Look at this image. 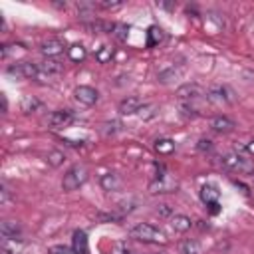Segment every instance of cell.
<instances>
[{"mask_svg": "<svg viewBox=\"0 0 254 254\" xmlns=\"http://www.w3.org/2000/svg\"><path fill=\"white\" fill-rule=\"evenodd\" d=\"M129 236L139 240V242H149V244H165L167 236L163 230H159L157 226L149 224V222H139L129 230Z\"/></svg>", "mask_w": 254, "mask_h": 254, "instance_id": "1", "label": "cell"}, {"mask_svg": "<svg viewBox=\"0 0 254 254\" xmlns=\"http://www.w3.org/2000/svg\"><path fill=\"white\" fill-rule=\"evenodd\" d=\"M8 73H10V75H16V77H24V79H40V81L50 79L48 75L42 73L40 65H38V64H32V62H18V64H12V65L8 67Z\"/></svg>", "mask_w": 254, "mask_h": 254, "instance_id": "2", "label": "cell"}, {"mask_svg": "<svg viewBox=\"0 0 254 254\" xmlns=\"http://www.w3.org/2000/svg\"><path fill=\"white\" fill-rule=\"evenodd\" d=\"M87 179V169L81 167V165H73L71 169L65 171L64 179H62V189L65 192H71V190H77Z\"/></svg>", "mask_w": 254, "mask_h": 254, "instance_id": "3", "label": "cell"}, {"mask_svg": "<svg viewBox=\"0 0 254 254\" xmlns=\"http://www.w3.org/2000/svg\"><path fill=\"white\" fill-rule=\"evenodd\" d=\"M222 165L228 171H236V173H252L254 171V163L252 159H246L240 153H228L222 157Z\"/></svg>", "mask_w": 254, "mask_h": 254, "instance_id": "4", "label": "cell"}, {"mask_svg": "<svg viewBox=\"0 0 254 254\" xmlns=\"http://www.w3.org/2000/svg\"><path fill=\"white\" fill-rule=\"evenodd\" d=\"M206 99L216 105H230V103H234V93L226 85H214L206 91Z\"/></svg>", "mask_w": 254, "mask_h": 254, "instance_id": "5", "label": "cell"}, {"mask_svg": "<svg viewBox=\"0 0 254 254\" xmlns=\"http://www.w3.org/2000/svg\"><path fill=\"white\" fill-rule=\"evenodd\" d=\"M73 97H75L81 105L91 107V105H95V103H97L99 93H97V89H95V87H91V85H77V87L73 89Z\"/></svg>", "mask_w": 254, "mask_h": 254, "instance_id": "6", "label": "cell"}, {"mask_svg": "<svg viewBox=\"0 0 254 254\" xmlns=\"http://www.w3.org/2000/svg\"><path fill=\"white\" fill-rule=\"evenodd\" d=\"M71 121H73V113H71L69 109H56V111H52L50 117H48V125H50L52 129H62V127L69 125Z\"/></svg>", "mask_w": 254, "mask_h": 254, "instance_id": "7", "label": "cell"}, {"mask_svg": "<svg viewBox=\"0 0 254 254\" xmlns=\"http://www.w3.org/2000/svg\"><path fill=\"white\" fill-rule=\"evenodd\" d=\"M64 42L62 40H58V38H50V40H46L42 46H40V52H42V56L46 58V60H54V58H58V56H62L64 54Z\"/></svg>", "mask_w": 254, "mask_h": 254, "instance_id": "8", "label": "cell"}, {"mask_svg": "<svg viewBox=\"0 0 254 254\" xmlns=\"http://www.w3.org/2000/svg\"><path fill=\"white\" fill-rule=\"evenodd\" d=\"M141 107H143V101L137 95H129V97L121 99L119 105H117V109H119L121 115H135V113H139Z\"/></svg>", "mask_w": 254, "mask_h": 254, "instance_id": "9", "label": "cell"}, {"mask_svg": "<svg viewBox=\"0 0 254 254\" xmlns=\"http://www.w3.org/2000/svg\"><path fill=\"white\" fill-rule=\"evenodd\" d=\"M177 189V183L169 177V175H163L159 179H155L151 185H149V190L151 192H173Z\"/></svg>", "mask_w": 254, "mask_h": 254, "instance_id": "10", "label": "cell"}, {"mask_svg": "<svg viewBox=\"0 0 254 254\" xmlns=\"http://www.w3.org/2000/svg\"><path fill=\"white\" fill-rule=\"evenodd\" d=\"M218 198H220V190L216 185H202L200 187V200L206 204V206H212V204H218Z\"/></svg>", "mask_w": 254, "mask_h": 254, "instance_id": "11", "label": "cell"}, {"mask_svg": "<svg viewBox=\"0 0 254 254\" xmlns=\"http://www.w3.org/2000/svg\"><path fill=\"white\" fill-rule=\"evenodd\" d=\"M177 95H179V99L190 103L192 99H196V97L202 95V87L196 85V83H185V85H181V87L177 89Z\"/></svg>", "mask_w": 254, "mask_h": 254, "instance_id": "12", "label": "cell"}, {"mask_svg": "<svg viewBox=\"0 0 254 254\" xmlns=\"http://www.w3.org/2000/svg\"><path fill=\"white\" fill-rule=\"evenodd\" d=\"M0 232L4 238H16L22 240V226L18 220H2L0 222Z\"/></svg>", "mask_w": 254, "mask_h": 254, "instance_id": "13", "label": "cell"}, {"mask_svg": "<svg viewBox=\"0 0 254 254\" xmlns=\"http://www.w3.org/2000/svg\"><path fill=\"white\" fill-rule=\"evenodd\" d=\"M71 248L75 250V254H89V240H87V234L83 230H75L73 232Z\"/></svg>", "mask_w": 254, "mask_h": 254, "instance_id": "14", "label": "cell"}, {"mask_svg": "<svg viewBox=\"0 0 254 254\" xmlns=\"http://www.w3.org/2000/svg\"><path fill=\"white\" fill-rule=\"evenodd\" d=\"M210 127H212L216 133H230V131H234L236 123H234L230 117H226V115H216V117L210 121Z\"/></svg>", "mask_w": 254, "mask_h": 254, "instance_id": "15", "label": "cell"}, {"mask_svg": "<svg viewBox=\"0 0 254 254\" xmlns=\"http://www.w3.org/2000/svg\"><path fill=\"white\" fill-rule=\"evenodd\" d=\"M99 185L103 190H119L121 189V177L117 173H103L99 177Z\"/></svg>", "mask_w": 254, "mask_h": 254, "instance_id": "16", "label": "cell"}, {"mask_svg": "<svg viewBox=\"0 0 254 254\" xmlns=\"http://www.w3.org/2000/svg\"><path fill=\"white\" fill-rule=\"evenodd\" d=\"M40 69H42V73L48 75V77L60 75V73L64 71V64L58 62V60H44V62L40 64Z\"/></svg>", "mask_w": 254, "mask_h": 254, "instance_id": "17", "label": "cell"}, {"mask_svg": "<svg viewBox=\"0 0 254 254\" xmlns=\"http://www.w3.org/2000/svg\"><path fill=\"white\" fill-rule=\"evenodd\" d=\"M171 226L175 232H189L192 226V220L187 214H173L171 216Z\"/></svg>", "mask_w": 254, "mask_h": 254, "instance_id": "18", "label": "cell"}, {"mask_svg": "<svg viewBox=\"0 0 254 254\" xmlns=\"http://www.w3.org/2000/svg\"><path fill=\"white\" fill-rule=\"evenodd\" d=\"M22 240L16 238H2V252L4 254H22Z\"/></svg>", "mask_w": 254, "mask_h": 254, "instance_id": "19", "label": "cell"}, {"mask_svg": "<svg viewBox=\"0 0 254 254\" xmlns=\"http://www.w3.org/2000/svg\"><path fill=\"white\" fill-rule=\"evenodd\" d=\"M179 250H181V254H200V252H202V246H200L198 240L187 238V240H183V242L179 244Z\"/></svg>", "mask_w": 254, "mask_h": 254, "instance_id": "20", "label": "cell"}, {"mask_svg": "<svg viewBox=\"0 0 254 254\" xmlns=\"http://www.w3.org/2000/svg\"><path fill=\"white\" fill-rule=\"evenodd\" d=\"M163 40H165V32H163L159 26H151L149 32H147V46H149V48H155V46H159Z\"/></svg>", "mask_w": 254, "mask_h": 254, "instance_id": "21", "label": "cell"}, {"mask_svg": "<svg viewBox=\"0 0 254 254\" xmlns=\"http://www.w3.org/2000/svg\"><path fill=\"white\" fill-rule=\"evenodd\" d=\"M67 56H69L71 62H77L79 64V62H83L87 58V50L81 44H73V46L67 48Z\"/></svg>", "mask_w": 254, "mask_h": 254, "instance_id": "22", "label": "cell"}, {"mask_svg": "<svg viewBox=\"0 0 254 254\" xmlns=\"http://www.w3.org/2000/svg\"><path fill=\"white\" fill-rule=\"evenodd\" d=\"M40 107H42V103H40L36 97H32V95L24 97V99H22V103H20V109H22L24 113H36Z\"/></svg>", "mask_w": 254, "mask_h": 254, "instance_id": "23", "label": "cell"}, {"mask_svg": "<svg viewBox=\"0 0 254 254\" xmlns=\"http://www.w3.org/2000/svg\"><path fill=\"white\" fill-rule=\"evenodd\" d=\"M155 151L159 155H171L175 151V141H171V139H159V141H155Z\"/></svg>", "mask_w": 254, "mask_h": 254, "instance_id": "24", "label": "cell"}, {"mask_svg": "<svg viewBox=\"0 0 254 254\" xmlns=\"http://www.w3.org/2000/svg\"><path fill=\"white\" fill-rule=\"evenodd\" d=\"M64 159H65V155H64V151H58V149H52L48 155H46V161H48V165L50 167H60L62 163H64Z\"/></svg>", "mask_w": 254, "mask_h": 254, "instance_id": "25", "label": "cell"}, {"mask_svg": "<svg viewBox=\"0 0 254 254\" xmlns=\"http://www.w3.org/2000/svg\"><path fill=\"white\" fill-rule=\"evenodd\" d=\"M111 58H113V48H111V46H101V48L95 52V60H97L99 64H107V62H111Z\"/></svg>", "mask_w": 254, "mask_h": 254, "instance_id": "26", "label": "cell"}, {"mask_svg": "<svg viewBox=\"0 0 254 254\" xmlns=\"http://www.w3.org/2000/svg\"><path fill=\"white\" fill-rule=\"evenodd\" d=\"M141 119H153L155 115H157V105H153V103H143V107L139 109V113H137Z\"/></svg>", "mask_w": 254, "mask_h": 254, "instance_id": "27", "label": "cell"}, {"mask_svg": "<svg viewBox=\"0 0 254 254\" xmlns=\"http://www.w3.org/2000/svg\"><path fill=\"white\" fill-rule=\"evenodd\" d=\"M159 81L161 83H171L175 77H179V71L175 69V67H169V69H163V71H159Z\"/></svg>", "mask_w": 254, "mask_h": 254, "instance_id": "28", "label": "cell"}, {"mask_svg": "<svg viewBox=\"0 0 254 254\" xmlns=\"http://www.w3.org/2000/svg\"><path fill=\"white\" fill-rule=\"evenodd\" d=\"M113 36H115L119 42H125L127 36H129V26H125V24H117L115 30H113Z\"/></svg>", "mask_w": 254, "mask_h": 254, "instance_id": "29", "label": "cell"}, {"mask_svg": "<svg viewBox=\"0 0 254 254\" xmlns=\"http://www.w3.org/2000/svg\"><path fill=\"white\" fill-rule=\"evenodd\" d=\"M48 254H75V250L73 248H67L64 244H56V246H52L48 250Z\"/></svg>", "mask_w": 254, "mask_h": 254, "instance_id": "30", "label": "cell"}, {"mask_svg": "<svg viewBox=\"0 0 254 254\" xmlns=\"http://www.w3.org/2000/svg\"><path fill=\"white\" fill-rule=\"evenodd\" d=\"M103 127H107V129H103V133L109 137V135H115V133L121 129V123H119V121H111V123H105Z\"/></svg>", "mask_w": 254, "mask_h": 254, "instance_id": "31", "label": "cell"}, {"mask_svg": "<svg viewBox=\"0 0 254 254\" xmlns=\"http://www.w3.org/2000/svg\"><path fill=\"white\" fill-rule=\"evenodd\" d=\"M196 149L202 151V153H208V151H212V141L210 139H200L196 143Z\"/></svg>", "mask_w": 254, "mask_h": 254, "instance_id": "32", "label": "cell"}, {"mask_svg": "<svg viewBox=\"0 0 254 254\" xmlns=\"http://www.w3.org/2000/svg\"><path fill=\"white\" fill-rule=\"evenodd\" d=\"M121 6H123L121 2H97V8H101V10H117Z\"/></svg>", "mask_w": 254, "mask_h": 254, "instance_id": "33", "label": "cell"}, {"mask_svg": "<svg viewBox=\"0 0 254 254\" xmlns=\"http://www.w3.org/2000/svg\"><path fill=\"white\" fill-rule=\"evenodd\" d=\"M109 254H129V252H127V248H125V244H123V242H115V244L111 246Z\"/></svg>", "mask_w": 254, "mask_h": 254, "instance_id": "34", "label": "cell"}, {"mask_svg": "<svg viewBox=\"0 0 254 254\" xmlns=\"http://www.w3.org/2000/svg\"><path fill=\"white\" fill-rule=\"evenodd\" d=\"M157 212H159L161 216H169L173 210H171V206H169V204H159V206H157Z\"/></svg>", "mask_w": 254, "mask_h": 254, "instance_id": "35", "label": "cell"}, {"mask_svg": "<svg viewBox=\"0 0 254 254\" xmlns=\"http://www.w3.org/2000/svg\"><path fill=\"white\" fill-rule=\"evenodd\" d=\"M244 149H246V153H250V155H254V141H248Z\"/></svg>", "mask_w": 254, "mask_h": 254, "instance_id": "36", "label": "cell"}, {"mask_svg": "<svg viewBox=\"0 0 254 254\" xmlns=\"http://www.w3.org/2000/svg\"><path fill=\"white\" fill-rule=\"evenodd\" d=\"M2 109H4V113H6V109H8V101H6L4 95H2Z\"/></svg>", "mask_w": 254, "mask_h": 254, "instance_id": "37", "label": "cell"}, {"mask_svg": "<svg viewBox=\"0 0 254 254\" xmlns=\"http://www.w3.org/2000/svg\"><path fill=\"white\" fill-rule=\"evenodd\" d=\"M143 254H151V252H143Z\"/></svg>", "mask_w": 254, "mask_h": 254, "instance_id": "38", "label": "cell"}]
</instances>
